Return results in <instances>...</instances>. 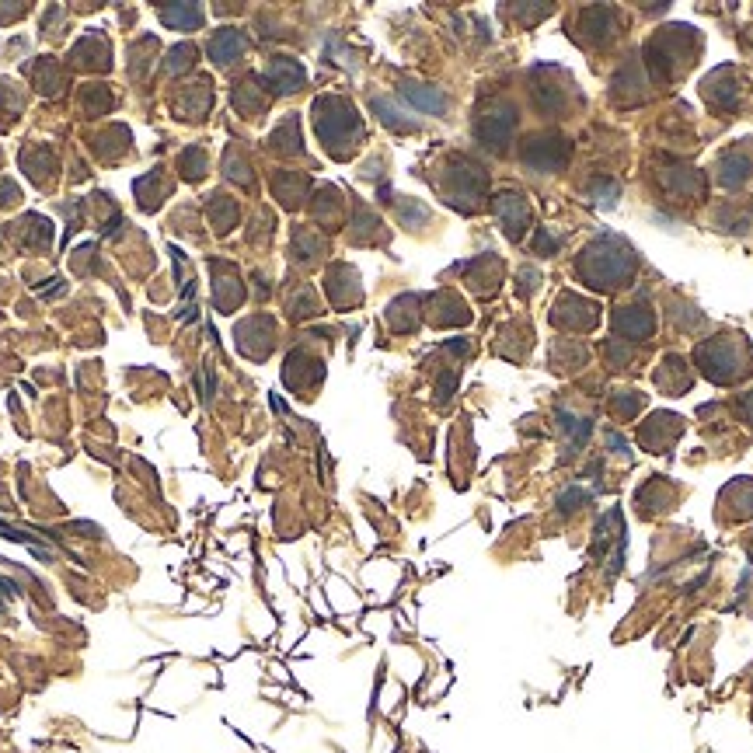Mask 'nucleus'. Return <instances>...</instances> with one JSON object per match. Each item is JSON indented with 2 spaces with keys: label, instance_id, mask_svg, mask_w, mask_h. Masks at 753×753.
I'll list each match as a JSON object with an SVG mask.
<instances>
[{
  "label": "nucleus",
  "instance_id": "f257e3e1",
  "mask_svg": "<svg viewBox=\"0 0 753 753\" xmlns=\"http://www.w3.org/2000/svg\"><path fill=\"white\" fill-rule=\"evenodd\" d=\"M405 95H408L418 109H426V112H443V105H447L440 91H426V88H422V91H418V88H405Z\"/></svg>",
  "mask_w": 753,
  "mask_h": 753
},
{
  "label": "nucleus",
  "instance_id": "f03ea898",
  "mask_svg": "<svg viewBox=\"0 0 753 753\" xmlns=\"http://www.w3.org/2000/svg\"><path fill=\"white\" fill-rule=\"evenodd\" d=\"M617 328H621L624 335H645V331L652 328V317H649V310H645V307H638V314H635V317L621 314V317H617Z\"/></svg>",
  "mask_w": 753,
  "mask_h": 753
}]
</instances>
